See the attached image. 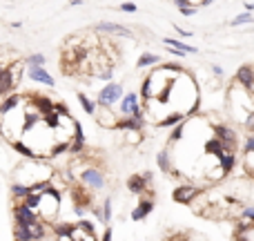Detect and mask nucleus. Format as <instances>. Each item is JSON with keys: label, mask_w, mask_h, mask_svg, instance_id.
Wrapping results in <instances>:
<instances>
[{"label": "nucleus", "mask_w": 254, "mask_h": 241, "mask_svg": "<svg viewBox=\"0 0 254 241\" xmlns=\"http://www.w3.org/2000/svg\"><path fill=\"white\" fill-rule=\"evenodd\" d=\"M25 62H27V65H29V67H43L45 62H47V58H45L43 54H31V56L27 58Z\"/></svg>", "instance_id": "b1692460"}, {"label": "nucleus", "mask_w": 254, "mask_h": 241, "mask_svg": "<svg viewBox=\"0 0 254 241\" xmlns=\"http://www.w3.org/2000/svg\"><path fill=\"white\" fill-rule=\"evenodd\" d=\"M136 4H134V2H123V4H120V11H127V13H134V11H136Z\"/></svg>", "instance_id": "7c9ffc66"}, {"label": "nucleus", "mask_w": 254, "mask_h": 241, "mask_svg": "<svg viewBox=\"0 0 254 241\" xmlns=\"http://www.w3.org/2000/svg\"><path fill=\"white\" fill-rule=\"evenodd\" d=\"M143 125H145V120H138V119H134V116H127V119H120L118 129H125V132H141Z\"/></svg>", "instance_id": "f3484780"}, {"label": "nucleus", "mask_w": 254, "mask_h": 241, "mask_svg": "<svg viewBox=\"0 0 254 241\" xmlns=\"http://www.w3.org/2000/svg\"><path fill=\"white\" fill-rule=\"evenodd\" d=\"M196 11H199V7H194V4H192V7H187V9H183V16H187V18H190V16H196Z\"/></svg>", "instance_id": "2f4dec72"}, {"label": "nucleus", "mask_w": 254, "mask_h": 241, "mask_svg": "<svg viewBox=\"0 0 254 241\" xmlns=\"http://www.w3.org/2000/svg\"><path fill=\"white\" fill-rule=\"evenodd\" d=\"M185 112H172V114L163 116V119L158 120V127H176V125L185 123Z\"/></svg>", "instance_id": "ddd939ff"}, {"label": "nucleus", "mask_w": 254, "mask_h": 241, "mask_svg": "<svg viewBox=\"0 0 254 241\" xmlns=\"http://www.w3.org/2000/svg\"><path fill=\"white\" fill-rule=\"evenodd\" d=\"M243 168L250 177H254V152H245L243 156Z\"/></svg>", "instance_id": "5701e85b"}, {"label": "nucleus", "mask_w": 254, "mask_h": 241, "mask_svg": "<svg viewBox=\"0 0 254 241\" xmlns=\"http://www.w3.org/2000/svg\"><path fill=\"white\" fill-rule=\"evenodd\" d=\"M141 138H143V132H125V141H127L129 145L141 143Z\"/></svg>", "instance_id": "bb28decb"}, {"label": "nucleus", "mask_w": 254, "mask_h": 241, "mask_svg": "<svg viewBox=\"0 0 254 241\" xmlns=\"http://www.w3.org/2000/svg\"><path fill=\"white\" fill-rule=\"evenodd\" d=\"M40 201H43V194H29V196H27L25 201H20V203L38 212V210H40Z\"/></svg>", "instance_id": "4be33fe9"}, {"label": "nucleus", "mask_w": 254, "mask_h": 241, "mask_svg": "<svg viewBox=\"0 0 254 241\" xmlns=\"http://www.w3.org/2000/svg\"><path fill=\"white\" fill-rule=\"evenodd\" d=\"M254 11V2H248L245 4V13H252Z\"/></svg>", "instance_id": "72a5a7b5"}, {"label": "nucleus", "mask_w": 254, "mask_h": 241, "mask_svg": "<svg viewBox=\"0 0 254 241\" xmlns=\"http://www.w3.org/2000/svg\"><path fill=\"white\" fill-rule=\"evenodd\" d=\"M96 119L98 123L102 125V127H109V129H118V123L120 120L116 119V114L109 110V107H101V110L96 112Z\"/></svg>", "instance_id": "1a4fd4ad"}, {"label": "nucleus", "mask_w": 254, "mask_h": 241, "mask_svg": "<svg viewBox=\"0 0 254 241\" xmlns=\"http://www.w3.org/2000/svg\"><path fill=\"white\" fill-rule=\"evenodd\" d=\"M252 83H254V67L243 65L239 71H236V85H241V87H245L250 92Z\"/></svg>", "instance_id": "9d476101"}, {"label": "nucleus", "mask_w": 254, "mask_h": 241, "mask_svg": "<svg viewBox=\"0 0 254 241\" xmlns=\"http://www.w3.org/2000/svg\"><path fill=\"white\" fill-rule=\"evenodd\" d=\"M80 181H83L85 187H92V190H101L105 185V174L98 168H85L80 172Z\"/></svg>", "instance_id": "39448f33"}, {"label": "nucleus", "mask_w": 254, "mask_h": 241, "mask_svg": "<svg viewBox=\"0 0 254 241\" xmlns=\"http://www.w3.org/2000/svg\"><path fill=\"white\" fill-rule=\"evenodd\" d=\"M156 163H158V168L163 170V172L172 174L174 172V165H172V159H169V147H163V150L156 154Z\"/></svg>", "instance_id": "dca6fc26"}, {"label": "nucleus", "mask_w": 254, "mask_h": 241, "mask_svg": "<svg viewBox=\"0 0 254 241\" xmlns=\"http://www.w3.org/2000/svg\"><path fill=\"white\" fill-rule=\"evenodd\" d=\"M209 2H212V0H205V4H209Z\"/></svg>", "instance_id": "c9c22d12"}, {"label": "nucleus", "mask_w": 254, "mask_h": 241, "mask_svg": "<svg viewBox=\"0 0 254 241\" xmlns=\"http://www.w3.org/2000/svg\"><path fill=\"white\" fill-rule=\"evenodd\" d=\"M241 217H243V219H248L250 223H254V205H245V208H243V212H241Z\"/></svg>", "instance_id": "c85d7f7f"}, {"label": "nucleus", "mask_w": 254, "mask_h": 241, "mask_svg": "<svg viewBox=\"0 0 254 241\" xmlns=\"http://www.w3.org/2000/svg\"><path fill=\"white\" fill-rule=\"evenodd\" d=\"M58 210H60V194H58V190H47L43 194V201H40V219H43L45 223H56V217H58Z\"/></svg>", "instance_id": "f257e3e1"}, {"label": "nucleus", "mask_w": 254, "mask_h": 241, "mask_svg": "<svg viewBox=\"0 0 254 241\" xmlns=\"http://www.w3.org/2000/svg\"><path fill=\"white\" fill-rule=\"evenodd\" d=\"M218 163H221V168L230 174L232 170H234V165H236V156L234 154H223L221 159H218Z\"/></svg>", "instance_id": "412c9836"}, {"label": "nucleus", "mask_w": 254, "mask_h": 241, "mask_svg": "<svg viewBox=\"0 0 254 241\" xmlns=\"http://www.w3.org/2000/svg\"><path fill=\"white\" fill-rule=\"evenodd\" d=\"M27 103V98L25 96H20V94H9L7 98H2V105H0V116H7V114H11L13 110H18L20 105H25Z\"/></svg>", "instance_id": "423d86ee"}, {"label": "nucleus", "mask_w": 254, "mask_h": 241, "mask_svg": "<svg viewBox=\"0 0 254 241\" xmlns=\"http://www.w3.org/2000/svg\"><path fill=\"white\" fill-rule=\"evenodd\" d=\"M29 78L34 80V83H40V85H47V87H53L56 85V80L49 76V71L45 69V67H29Z\"/></svg>", "instance_id": "6e6552de"}, {"label": "nucleus", "mask_w": 254, "mask_h": 241, "mask_svg": "<svg viewBox=\"0 0 254 241\" xmlns=\"http://www.w3.org/2000/svg\"><path fill=\"white\" fill-rule=\"evenodd\" d=\"M78 103H80V107L85 110V114H92V116H96V103L92 101V98H87L85 94H78Z\"/></svg>", "instance_id": "6ab92c4d"}, {"label": "nucleus", "mask_w": 254, "mask_h": 241, "mask_svg": "<svg viewBox=\"0 0 254 241\" xmlns=\"http://www.w3.org/2000/svg\"><path fill=\"white\" fill-rule=\"evenodd\" d=\"M13 150H16L18 154H22L25 159H29V161H40V156L36 154V152L31 150L27 143H22V141H16V143H13Z\"/></svg>", "instance_id": "a211bd4d"}, {"label": "nucleus", "mask_w": 254, "mask_h": 241, "mask_svg": "<svg viewBox=\"0 0 254 241\" xmlns=\"http://www.w3.org/2000/svg\"><path fill=\"white\" fill-rule=\"evenodd\" d=\"M183 136H185V123H181V125H176V127H172V134H169V141L176 143V141H181Z\"/></svg>", "instance_id": "a878e982"}, {"label": "nucleus", "mask_w": 254, "mask_h": 241, "mask_svg": "<svg viewBox=\"0 0 254 241\" xmlns=\"http://www.w3.org/2000/svg\"><path fill=\"white\" fill-rule=\"evenodd\" d=\"M123 87H120L118 83H107L105 87L98 92V98H96V103L101 107H111V105H116L118 103L120 105V101H123Z\"/></svg>", "instance_id": "f03ea898"}, {"label": "nucleus", "mask_w": 254, "mask_h": 241, "mask_svg": "<svg viewBox=\"0 0 254 241\" xmlns=\"http://www.w3.org/2000/svg\"><path fill=\"white\" fill-rule=\"evenodd\" d=\"M205 154H207V156H214L216 161L221 159V156L225 154V145H223L221 138H216V136L207 138V143H205Z\"/></svg>", "instance_id": "9b49d317"}, {"label": "nucleus", "mask_w": 254, "mask_h": 241, "mask_svg": "<svg viewBox=\"0 0 254 241\" xmlns=\"http://www.w3.org/2000/svg\"><path fill=\"white\" fill-rule=\"evenodd\" d=\"M160 58L156 56V54H141V58H138V62H136V67H152V65H156Z\"/></svg>", "instance_id": "aec40b11"}, {"label": "nucleus", "mask_w": 254, "mask_h": 241, "mask_svg": "<svg viewBox=\"0 0 254 241\" xmlns=\"http://www.w3.org/2000/svg\"><path fill=\"white\" fill-rule=\"evenodd\" d=\"M98 31H105V34H118V36H132V31L123 25H116V22H98Z\"/></svg>", "instance_id": "2eb2a0df"}, {"label": "nucleus", "mask_w": 254, "mask_h": 241, "mask_svg": "<svg viewBox=\"0 0 254 241\" xmlns=\"http://www.w3.org/2000/svg\"><path fill=\"white\" fill-rule=\"evenodd\" d=\"M101 241H111V228H109V226H107V230H105V232H102Z\"/></svg>", "instance_id": "473e14b6"}, {"label": "nucleus", "mask_w": 254, "mask_h": 241, "mask_svg": "<svg viewBox=\"0 0 254 241\" xmlns=\"http://www.w3.org/2000/svg\"><path fill=\"white\" fill-rule=\"evenodd\" d=\"M98 78L105 80V83H109V80H111V67H105V69H102L101 74H98Z\"/></svg>", "instance_id": "c756f323"}, {"label": "nucleus", "mask_w": 254, "mask_h": 241, "mask_svg": "<svg viewBox=\"0 0 254 241\" xmlns=\"http://www.w3.org/2000/svg\"><path fill=\"white\" fill-rule=\"evenodd\" d=\"M203 192V187L201 185H194V183H183V185H176L172 192V199L176 201V203H192V201L196 199V196Z\"/></svg>", "instance_id": "7ed1b4c3"}, {"label": "nucleus", "mask_w": 254, "mask_h": 241, "mask_svg": "<svg viewBox=\"0 0 254 241\" xmlns=\"http://www.w3.org/2000/svg\"><path fill=\"white\" fill-rule=\"evenodd\" d=\"M13 221H16V226H31V223L40 221V214L27 205L16 203L13 205Z\"/></svg>", "instance_id": "20e7f679"}, {"label": "nucleus", "mask_w": 254, "mask_h": 241, "mask_svg": "<svg viewBox=\"0 0 254 241\" xmlns=\"http://www.w3.org/2000/svg\"><path fill=\"white\" fill-rule=\"evenodd\" d=\"M102 223L105 226H109V221H111V199H105L102 201Z\"/></svg>", "instance_id": "393cba45"}, {"label": "nucleus", "mask_w": 254, "mask_h": 241, "mask_svg": "<svg viewBox=\"0 0 254 241\" xmlns=\"http://www.w3.org/2000/svg\"><path fill=\"white\" fill-rule=\"evenodd\" d=\"M212 69H214V74H218V76H221V74H223V69H221V67H218V65H214V67H212Z\"/></svg>", "instance_id": "f704fd0d"}, {"label": "nucleus", "mask_w": 254, "mask_h": 241, "mask_svg": "<svg viewBox=\"0 0 254 241\" xmlns=\"http://www.w3.org/2000/svg\"><path fill=\"white\" fill-rule=\"evenodd\" d=\"M147 187H150V183L145 181V177H143V174H134V177L127 179V190L132 192V194H143Z\"/></svg>", "instance_id": "f8f14e48"}, {"label": "nucleus", "mask_w": 254, "mask_h": 241, "mask_svg": "<svg viewBox=\"0 0 254 241\" xmlns=\"http://www.w3.org/2000/svg\"><path fill=\"white\" fill-rule=\"evenodd\" d=\"M152 210H154V201H152V196H143V199L138 201L136 208L132 210V221H143Z\"/></svg>", "instance_id": "0eeeda50"}, {"label": "nucleus", "mask_w": 254, "mask_h": 241, "mask_svg": "<svg viewBox=\"0 0 254 241\" xmlns=\"http://www.w3.org/2000/svg\"><path fill=\"white\" fill-rule=\"evenodd\" d=\"M245 22H252V13H241V16L232 18V25H245Z\"/></svg>", "instance_id": "cd10ccee"}, {"label": "nucleus", "mask_w": 254, "mask_h": 241, "mask_svg": "<svg viewBox=\"0 0 254 241\" xmlns=\"http://www.w3.org/2000/svg\"><path fill=\"white\" fill-rule=\"evenodd\" d=\"M11 196L16 199V203H20V201H25L29 194H34V187L31 185H22V183H11Z\"/></svg>", "instance_id": "4468645a"}]
</instances>
